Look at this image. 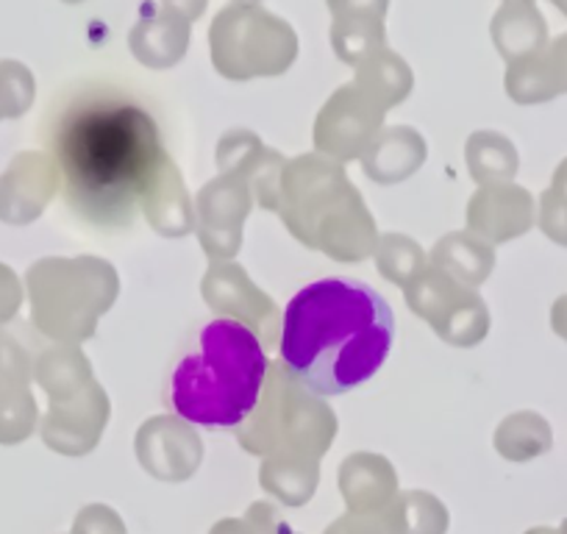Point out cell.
Segmentation results:
<instances>
[{"label": "cell", "instance_id": "obj_13", "mask_svg": "<svg viewBox=\"0 0 567 534\" xmlns=\"http://www.w3.org/2000/svg\"><path fill=\"white\" fill-rule=\"evenodd\" d=\"M136 462L148 476L182 484L198 473L204 462V440L198 429L178 415H154L136 429Z\"/></svg>", "mask_w": 567, "mask_h": 534}, {"label": "cell", "instance_id": "obj_21", "mask_svg": "<svg viewBox=\"0 0 567 534\" xmlns=\"http://www.w3.org/2000/svg\"><path fill=\"white\" fill-rule=\"evenodd\" d=\"M429 265L456 285L478 290L495 270V248L471 232H451L429 254Z\"/></svg>", "mask_w": 567, "mask_h": 534}, {"label": "cell", "instance_id": "obj_40", "mask_svg": "<svg viewBox=\"0 0 567 534\" xmlns=\"http://www.w3.org/2000/svg\"><path fill=\"white\" fill-rule=\"evenodd\" d=\"M550 329L567 342V296H559L550 307Z\"/></svg>", "mask_w": 567, "mask_h": 534}, {"label": "cell", "instance_id": "obj_25", "mask_svg": "<svg viewBox=\"0 0 567 534\" xmlns=\"http://www.w3.org/2000/svg\"><path fill=\"white\" fill-rule=\"evenodd\" d=\"M381 521L386 534H445L451 526L449 506L425 490L398 493Z\"/></svg>", "mask_w": 567, "mask_h": 534}, {"label": "cell", "instance_id": "obj_2", "mask_svg": "<svg viewBox=\"0 0 567 534\" xmlns=\"http://www.w3.org/2000/svg\"><path fill=\"white\" fill-rule=\"evenodd\" d=\"M392 340L395 318L384 296L359 279L331 276L287 304L278 359L318 396H342L379 373Z\"/></svg>", "mask_w": 567, "mask_h": 534}, {"label": "cell", "instance_id": "obj_35", "mask_svg": "<svg viewBox=\"0 0 567 534\" xmlns=\"http://www.w3.org/2000/svg\"><path fill=\"white\" fill-rule=\"evenodd\" d=\"M73 534H128V528L112 506L90 504L75 515Z\"/></svg>", "mask_w": 567, "mask_h": 534}, {"label": "cell", "instance_id": "obj_5", "mask_svg": "<svg viewBox=\"0 0 567 534\" xmlns=\"http://www.w3.org/2000/svg\"><path fill=\"white\" fill-rule=\"evenodd\" d=\"M337 429L329 401L303 387L281 359H272L259 401L237 427V443L261 460L320 462L334 445Z\"/></svg>", "mask_w": 567, "mask_h": 534}, {"label": "cell", "instance_id": "obj_36", "mask_svg": "<svg viewBox=\"0 0 567 534\" xmlns=\"http://www.w3.org/2000/svg\"><path fill=\"white\" fill-rule=\"evenodd\" d=\"M245 523L254 534H301L270 501H254L245 512Z\"/></svg>", "mask_w": 567, "mask_h": 534}, {"label": "cell", "instance_id": "obj_12", "mask_svg": "<svg viewBox=\"0 0 567 534\" xmlns=\"http://www.w3.org/2000/svg\"><path fill=\"white\" fill-rule=\"evenodd\" d=\"M109 418H112V401L95 379L75 396L48 401L40 432L48 449L56 451V454L86 456L101 443Z\"/></svg>", "mask_w": 567, "mask_h": 534}, {"label": "cell", "instance_id": "obj_41", "mask_svg": "<svg viewBox=\"0 0 567 534\" xmlns=\"http://www.w3.org/2000/svg\"><path fill=\"white\" fill-rule=\"evenodd\" d=\"M167 7H171V12L178 14V18L193 20L204 12L206 0H167Z\"/></svg>", "mask_w": 567, "mask_h": 534}, {"label": "cell", "instance_id": "obj_43", "mask_svg": "<svg viewBox=\"0 0 567 534\" xmlns=\"http://www.w3.org/2000/svg\"><path fill=\"white\" fill-rule=\"evenodd\" d=\"M526 534H567V517H565V521L559 523V528H550V526H534V528H528Z\"/></svg>", "mask_w": 567, "mask_h": 534}, {"label": "cell", "instance_id": "obj_14", "mask_svg": "<svg viewBox=\"0 0 567 534\" xmlns=\"http://www.w3.org/2000/svg\"><path fill=\"white\" fill-rule=\"evenodd\" d=\"M215 165L220 171V176L248 184L250 195H254V204H259L265 212H276L281 173L287 160L278 151L267 148L254 131H226L220 143H217Z\"/></svg>", "mask_w": 567, "mask_h": 534}, {"label": "cell", "instance_id": "obj_15", "mask_svg": "<svg viewBox=\"0 0 567 534\" xmlns=\"http://www.w3.org/2000/svg\"><path fill=\"white\" fill-rule=\"evenodd\" d=\"M62 189L53 156L40 151H23L0 173V220L9 226H29L48 209Z\"/></svg>", "mask_w": 567, "mask_h": 534}, {"label": "cell", "instance_id": "obj_33", "mask_svg": "<svg viewBox=\"0 0 567 534\" xmlns=\"http://www.w3.org/2000/svg\"><path fill=\"white\" fill-rule=\"evenodd\" d=\"M537 226L550 243L567 248V156L556 165L550 187L539 195Z\"/></svg>", "mask_w": 567, "mask_h": 534}, {"label": "cell", "instance_id": "obj_17", "mask_svg": "<svg viewBox=\"0 0 567 534\" xmlns=\"http://www.w3.org/2000/svg\"><path fill=\"white\" fill-rule=\"evenodd\" d=\"M142 215L159 237L182 239L195 232V198L171 154H162L140 193Z\"/></svg>", "mask_w": 567, "mask_h": 534}, {"label": "cell", "instance_id": "obj_26", "mask_svg": "<svg viewBox=\"0 0 567 534\" xmlns=\"http://www.w3.org/2000/svg\"><path fill=\"white\" fill-rule=\"evenodd\" d=\"M493 445L506 462L520 465V462H532L537 456L548 454L554 449V432H550V423L539 412L520 410L512 412L498 423Z\"/></svg>", "mask_w": 567, "mask_h": 534}, {"label": "cell", "instance_id": "obj_24", "mask_svg": "<svg viewBox=\"0 0 567 534\" xmlns=\"http://www.w3.org/2000/svg\"><path fill=\"white\" fill-rule=\"evenodd\" d=\"M34 381L45 392L48 401H59V398L75 396L90 381H95V370L79 346L53 342V346H45V351L37 359Z\"/></svg>", "mask_w": 567, "mask_h": 534}, {"label": "cell", "instance_id": "obj_39", "mask_svg": "<svg viewBox=\"0 0 567 534\" xmlns=\"http://www.w3.org/2000/svg\"><path fill=\"white\" fill-rule=\"evenodd\" d=\"M334 20L342 18H384L386 0H329Z\"/></svg>", "mask_w": 567, "mask_h": 534}, {"label": "cell", "instance_id": "obj_4", "mask_svg": "<svg viewBox=\"0 0 567 534\" xmlns=\"http://www.w3.org/2000/svg\"><path fill=\"white\" fill-rule=\"evenodd\" d=\"M276 215L309 250L342 265L370 259L379 245L373 212L346 167L320 154H301L284 165Z\"/></svg>", "mask_w": 567, "mask_h": 534}, {"label": "cell", "instance_id": "obj_8", "mask_svg": "<svg viewBox=\"0 0 567 534\" xmlns=\"http://www.w3.org/2000/svg\"><path fill=\"white\" fill-rule=\"evenodd\" d=\"M412 315L432 326L434 335L454 348H473L487 340L489 309L478 290L456 285L437 267H425L423 274L403 290Z\"/></svg>", "mask_w": 567, "mask_h": 534}, {"label": "cell", "instance_id": "obj_30", "mask_svg": "<svg viewBox=\"0 0 567 534\" xmlns=\"http://www.w3.org/2000/svg\"><path fill=\"white\" fill-rule=\"evenodd\" d=\"M45 351L42 335L34 324L0 326V379L31 384L34 381V364Z\"/></svg>", "mask_w": 567, "mask_h": 534}, {"label": "cell", "instance_id": "obj_34", "mask_svg": "<svg viewBox=\"0 0 567 534\" xmlns=\"http://www.w3.org/2000/svg\"><path fill=\"white\" fill-rule=\"evenodd\" d=\"M34 103V79L23 64L0 62V120L20 117Z\"/></svg>", "mask_w": 567, "mask_h": 534}, {"label": "cell", "instance_id": "obj_20", "mask_svg": "<svg viewBox=\"0 0 567 534\" xmlns=\"http://www.w3.org/2000/svg\"><path fill=\"white\" fill-rule=\"evenodd\" d=\"M425 140L412 125H390L381 129L362 162V171L375 184H401L412 178L425 165Z\"/></svg>", "mask_w": 567, "mask_h": 534}, {"label": "cell", "instance_id": "obj_37", "mask_svg": "<svg viewBox=\"0 0 567 534\" xmlns=\"http://www.w3.org/2000/svg\"><path fill=\"white\" fill-rule=\"evenodd\" d=\"M23 307V285L12 267L0 261V326L12 324Z\"/></svg>", "mask_w": 567, "mask_h": 534}, {"label": "cell", "instance_id": "obj_28", "mask_svg": "<svg viewBox=\"0 0 567 534\" xmlns=\"http://www.w3.org/2000/svg\"><path fill=\"white\" fill-rule=\"evenodd\" d=\"M465 162L471 178L484 187V184H504L517 176L520 156H517L515 143L498 131H476L465 145Z\"/></svg>", "mask_w": 567, "mask_h": 534}, {"label": "cell", "instance_id": "obj_27", "mask_svg": "<svg viewBox=\"0 0 567 534\" xmlns=\"http://www.w3.org/2000/svg\"><path fill=\"white\" fill-rule=\"evenodd\" d=\"M357 86L375 106L386 112V109L406 101V95L412 92V70L406 68L401 57L379 48L359 62Z\"/></svg>", "mask_w": 567, "mask_h": 534}, {"label": "cell", "instance_id": "obj_42", "mask_svg": "<svg viewBox=\"0 0 567 534\" xmlns=\"http://www.w3.org/2000/svg\"><path fill=\"white\" fill-rule=\"evenodd\" d=\"M209 534H254L250 532V526L245 523V517L239 521V517H223V521H217L215 526L209 528Z\"/></svg>", "mask_w": 567, "mask_h": 534}, {"label": "cell", "instance_id": "obj_1", "mask_svg": "<svg viewBox=\"0 0 567 534\" xmlns=\"http://www.w3.org/2000/svg\"><path fill=\"white\" fill-rule=\"evenodd\" d=\"M51 148L70 206L101 226L134 220L142 187L165 154L154 114L117 92L75 97Z\"/></svg>", "mask_w": 567, "mask_h": 534}, {"label": "cell", "instance_id": "obj_32", "mask_svg": "<svg viewBox=\"0 0 567 534\" xmlns=\"http://www.w3.org/2000/svg\"><path fill=\"white\" fill-rule=\"evenodd\" d=\"M40 407L31 384L0 379V445H20L34 434Z\"/></svg>", "mask_w": 567, "mask_h": 534}, {"label": "cell", "instance_id": "obj_6", "mask_svg": "<svg viewBox=\"0 0 567 534\" xmlns=\"http://www.w3.org/2000/svg\"><path fill=\"white\" fill-rule=\"evenodd\" d=\"M31 324L45 340L81 346L95 337L120 296V276L101 256H45L25 274Z\"/></svg>", "mask_w": 567, "mask_h": 534}, {"label": "cell", "instance_id": "obj_10", "mask_svg": "<svg viewBox=\"0 0 567 534\" xmlns=\"http://www.w3.org/2000/svg\"><path fill=\"white\" fill-rule=\"evenodd\" d=\"M384 114V109L375 106L357 84L340 86L315 120V154L337 165L362 160L364 151L379 137Z\"/></svg>", "mask_w": 567, "mask_h": 534}, {"label": "cell", "instance_id": "obj_31", "mask_svg": "<svg viewBox=\"0 0 567 534\" xmlns=\"http://www.w3.org/2000/svg\"><path fill=\"white\" fill-rule=\"evenodd\" d=\"M375 267H379L381 279H386L390 285L406 290L425 267H429V256L425 250L414 243L406 234H381L379 245H375Z\"/></svg>", "mask_w": 567, "mask_h": 534}, {"label": "cell", "instance_id": "obj_9", "mask_svg": "<svg viewBox=\"0 0 567 534\" xmlns=\"http://www.w3.org/2000/svg\"><path fill=\"white\" fill-rule=\"evenodd\" d=\"M200 296L215 315L237 320L256 335L265 351L278 348L284 312L237 261H212L200 281Z\"/></svg>", "mask_w": 567, "mask_h": 534}, {"label": "cell", "instance_id": "obj_3", "mask_svg": "<svg viewBox=\"0 0 567 534\" xmlns=\"http://www.w3.org/2000/svg\"><path fill=\"white\" fill-rule=\"evenodd\" d=\"M270 359L250 329L228 318L200 326L165 387L173 415L204 429H237L259 401Z\"/></svg>", "mask_w": 567, "mask_h": 534}, {"label": "cell", "instance_id": "obj_38", "mask_svg": "<svg viewBox=\"0 0 567 534\" xmlns=\"http://www.w3.org/2000/svg\"><path fill=\"white\" fill-rule=\"evenodd\" d=\"M323 534H386L384 521L381 515H353V512H346L342 517H337Z\"/></svg>", "mask_w": 567, "mask_h": 534}, {"label": "cell", "instance_id": "obj_16", "mask_svg": "<svg viewBox=\"0 0 567 534\" xmlns=\"http://www.w3.org/2000/svg\"><path fill=\"white\" fill-rule=\"evenodd\" d=\"M467 232L489 245H504L537 226V201L515 182L484 184L467 201Z\"/></svg>", "mask_w": 567, "mask_h": 534}, {"label": "cell", "instance_id": "obj_29", "mask_svg": "<svg viewBox=\"0 0 567 534\" xmlns=\"http://www.w3.org/2000/svg\"><path fill=\"white\" fill-rule=\"evenodd\" d=\"M259 484L284 506H307L320 484V462L261 460Z\"/></svg>", "mask_w": 567, "mask_h": 534}, {"label": "cell", "instance_id": "obj_44", "mask_svg": "<svg viewBox=\"0 0 567 534\" xmlns=\"http://www.w3.org/2000/svg\"><path fill=\"white\" fill-rule=\"evenodd\" d=\"M550 3H554V7L567 18V0H550Z\"/></svg>", "mask_w": 567, "mask_h": 534}, {"label": "cell", "instance_id": "obj_22", "mask_svg": "<svg viewBox=\"0 0 567 534\" xmlns=\"http://www.w3.org/2000/svg\"><path fill=\"white\" fill-rule=\"evenodd\" d=\"M493 40L506 62H517L548 45V25L532 0H509L493 20Z\"/></svg>", "mask_w": 567, "mask_h": 534}, {"label": "cell", "instance_id": "obj_23", "mask_svg": "<svg viewBox=\"0 0 567 534\" xmlns=\"http://www.w3.org/2000/svg\"><path fill=\"white\" fill-rule=\"evenodd\" d=\"M128 45L145 68L167 70L182 62V57L187 53L189 23L173 12L159 14L154 20H142L131 31Z\"/></svg>", "mask_w": 567, "mask_h": 534}, {"label": "cell", "instance_id": "obj_19", "mask_svg": "<svg viewBox=\"0 0 567 534\" xmlns=\"http://www.w3.org/2000/svg\"><path fill=\"white\" fill-rule=\"evenodd\" d=\"M506 95L520 106L548 103L567 95V34L556 37L526 59H517L506 70Z\"/></svg>", "mask_w": 567, "mask_h": 534}, {"label": "cell", "instance_id": "obj_18", "mask_svg": "<svg viewBox=\"0 0 567 534\" xmlns=\"http://www.w3.org/2000/svg\"><path fill=\"white\" fill-rule=\"evenodd\" d=\"M340 495L353 515H384L398 495V473L384 454L357 451L340 465Z\"/></svg>", "mask_w": 567, "mask_h": 534}, {"label": "cell", "instance_id": "obj_11", "mask_svg": "<svg viewBox=\"0 0 567 534\" xmlns=\"http://www.w3.org/2000/svg\"><path fill=\"white\" fill-rule=\"evenodd\" d=\"M254 209L248 184L217 176L195 195V232L212 261H231L243 248V226Z\"/></svg>", "mask_w": 567, "mask_h": 534}, {"label": "cell", "instance_id": "obj_7", "mask_svg": "<svg viewBox=\"0 0 567 534\" xmlns=\"http://www.w3.org/2000/svg\"><path fill=\"white\" fill-rule=\"evenodd\" d=\"M209 45L215 70L231 81L281 75L298 57L296 31L254 3L223 9L212 23Z\"/></svg>", "mask_w": 567, "mask_h": 534}]
</instances>
